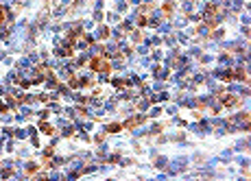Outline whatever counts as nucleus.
Masks as SVG:
<instances>
[{
  "instance_id": "nucleus-1",
  "label": "nucleus",
  "mask_w": 251,
  "mask_h": 181,
  "mask_svg": "<svg viewBox=\"0 0 251 181\" xmlns=\"http://www.w3.org/2000/svg\"><path fill=\"white\" fill-rule=\"evenodd\" d=\"M0 22H2V9H0Z\"/></svg>"
}]
</instances>
